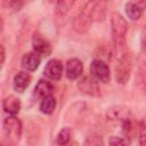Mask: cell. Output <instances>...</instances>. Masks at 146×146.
Listing matches in <instances>:
<instances>
[{"label":"cell","mask_w":146,"mask_h":146,"mask_svg":"<svg viewBox=\"0 0 146 146\" xmlns=\"http://www.w3.org/2000/svg\"><path fill=\"white\" fill-rule=\"evenodd\" d=\"M141 49H143L144 54L146 55V34L141 38Z\"/></svg>","instance_id":"cell-25"},{"label":"cell","mask_w":146,"mask_h":146,"mask_svg":"<svg viewBox=\"0 0 146 146\" xmlns=\"http://www.w3.org/2000/svg\"><path fill=\"white\" fill-rule=\"evenodd\" d=\"M75 0H56V6H55V15L59 18L65 17L71 8L73 7Z\"/></svg>","instance_id":"cell-16"},{"label":"cell","mask_w":146,"mask_h":146,"mask_svg":"<svg viewBox=\"0 0 146 146\" xmlns=\"http://www.w3.org/2000/svg\"><path fill=\"white\" fill-rule=\"evenodd\" d=\"M1 65H3L5 63V59H6V50H5V47L1 44Z\"/></svg>","instance_id":"cell-24"},{"label":"cell","mask_w":146,"mask_h":146,"mask_svg":"<svg viewBox=\"0 0 146 146\" xmlns=\"http://www.w3.org/2000/svg\"><path fill=\"white\" fill-rule=\"evenodd\" d=\"M78 88H79V90L81 92H83V94H86L88 96L98 97L100 95L98 82L91 74L82 76L78 82Z\"/></svg>","instance_id":"cell-6"},{"label":"cell","mask_w":146,"mask_h":146,"mask_svg":"<svg viewBox=\"0 0 146 146\" xmlns=\"http://www.w3.org/2000/svg\"><path fill=\"white\" fill-rule=\"evenodd\" d=\"M131 71H132V55L130 51H124L116 65H115V80L119 84H125L131 75Z\"/></svg>","instance_id":"cell-3"},{"label":"cell","mask_w":146,"mask_h":146,"mask_svg":"<svg viewBox=\"0 0 146 146\" xmlns=\"http://www.w3.org/2000/svg\"><path fill=\"white\" fill-rule=\"evenodd\" d=\"M39 108L43 114H47V115L52 114V112L56 108V98L52 96V94L48 95L41 99Z\"/></svg>","instance_id":"cell-17"},{"label":"cell","mask_w":146,"mask_h":146,"mask_svg":"<svg viewBox=\"0 0 146 146\" xmlns=\"http://www.w3.org/2000/svg\"><path fill=\"white\" fill-rule=\"evenodd\" d=\"M105 13L106 6L104 0H89L73 19V29L78 33H86L95 22L104 18Z\"/></svg>","instance_id":"cell-1"},{"label":"cell","mask_w":146,"mask_h":146,"mask_svg":"<svg viewBox=\"0 0 146 146\" xmlns=\"http://www.w3.org/2000/svg\"><path fill=\"white\" fill-rule=\"evenodd\" d=\"M40 63H41V56L35 51L26 52L22 58V66L27 72L35 71L39 67Z\"/></svg>","instance_id":"cell-9"},{"label":"cell","mask_w":146,"mask_h":146,"mask_svg":"<svg viewBox=\"0 0 146 146\" xmlns=\"http://www.w3.org/2000/svg\"><path fill=\"white\" fill-rule=\"evenodd\" d=\"M3 127V133L9 141L13 144H16L19 141L22 137V122L16 117V115H9L3 120L2 123Z\"/></svg>","instance_id":"cell-4"},{"label":"cell","mask_w":146,"mask_h":146,"mask_svg":"<svg viewBox=\"0 0 146 146\" xmlns=\"http://www.w3.org/2000/svg\"><path fill=\"white\" fill-rule=\"evenodd\" d=\"M83 73V64L78 58H71L66 62V70L65 74L66 78L70 80H75L80 78Z\"/></svg>","instance_id":"cell-8"},{"label":"cell","mask_w":146,"mask_h":146,"mask_svg":"<svg viewBox=\"0 0 146 146\" xmlns=\"http://www.w3.org/2000/svg\"><path fill=\"white\" fill-rule=\"evenodd\" d=\"M128 32V23L125 18L119 13H113L111 15V33L114 46L117 49H121L125 46Z\"/></svg>","instance_id":"cell-2"},{"label":"cell","mask_w":146,"mask_h":146,"mask_svg":"<svg viewBox=\"0 0 146 146\" xmlns=\"http://www.w3.org/2000/svg\"><path fill=\"white\" fill-rule=\"evenodd\" d=\"M144 7L137 5V3H133V2H127L125 6H124V10H125V14L128 16V18H130L131 21H138L141 16H143V13H144Z\"/></svg>","instance_id":"cell-15"},{"label":"cell","mask_w":146,"mask_h":146,"mask_svg":"<svg viewBox=\"0 0 146 146\" xmlns=\"http://www.w3.org/2000/svg\"><path fill=\"white\" fill-rule=\"evenodd\" d=\"M71 137H72V131L68 127H65L63 128L58 133H57V137H56V143L58 145H66L68 144V141L71 140Z\"/></svg>","instance_id":"cell-20"},{"label":"cell","mask_w":146,"mask_h":146,"mask_svg":"<svg viewBox=\"0 0 146 146\" xmlns=\"http://www.w3.org/2000/svg\"><path fill=\"white\" fill-rule=\"evenodd\" d=\"M52 84L48 81V80H39V82L36 83L35 88H34V91H33V96L38 99H42L43 97L48 96V95H51L52 94Z\"/></svg>","instance_id":"cell-13"},{"label":"cell","mask_w":146,"mask_h":146,"mask_svg":"<svg viewBox=\"0 0 146 146\" xmlns=\"http://www.w3.org/2000/svg\"><path fill=\"white\" fill-rule=\"evenodd\" d=\"M2 108L9 115H16L21 111V100L15 96H7L2 100Z\"/></svg>","instance_id":"cell-12"},{"label":"cell","mask_w":146,"mask_h":146,"mask_svg":"<svg viewBox=\"0 0 146 146\" xmlns=\"http://www.w3.org/2000/svg\"><path fill=\"white\" fill-rule=\"evenodd\" d=\"M138 79H139V83L140 86L144 88V90H146V55L144 54V56H141V58L139 59L138 63Z\"/></svg>","instance_id":"cell-19"},{"label":"cell","mask_w":146,"mask_h":146,"mask_svg":"<svg viewBox=\"0 0 146 146\" xmlns=\"http://www.w3.org/2000/svg\"><path fill=\"white\" fill-rule=\"evenodd\" d=\"M31 0H2V7L9 11H19Z\"/></svg>","instance_id":"cell-18"},{"label":"cell","mask_w":146,"mask_h":146,"mask_svg":"<svg viewBox=\"0 0 146 146\" xmlns=\"http://www.w3.org/2000/svg\"><path fill=\"white\" fill-rule=\"evenodd\" d=\"M43 74L50 79V80H59L63 75V64L58 59H50L47 62L44 68H43Z\"/></svg>","instance_id":"cell-7"},{"label":"cell","mask_w":146,"mask_h":146,"mask_svg":"<svg viewBox=\"0 0 146 146\" xmlns=\"http://www.w3.org/2000/svg\"><path fill=\"white\" fill-rule=\"evenodd\" d=\"M90 74L102 83H108L111 80V71L108 65L102 59H94L89 67Z\"/></svg>","instance_id":"cell-5"},{"label":"cell","mask_w":146,"mask_h":146,"mask_svg":"<svg viewBox=\"0 0 146 146\" xmlns=\"http://www.w3.org/2000/svg\"><path fill=\"white\" fill-rule=\"evenodd\" d=\"M32 47H33V51L39 54L41 57H47V56H49L51 54L50 43L47 40H44L43 38H41L40 35H34L33 36Z\"/></svg>","instance_id":"cell-10"},{"label":"cell","mask_w":146,"mask_h":146,"mask_svg":"<svg viewBox=\"0 0 146 146\" xmlns=\"http://www.w3.org/2000/svg\"><path fill=\"white\" fill-rule=\"evenodd\" d=\"M130 143H131V140L128 139V138H125L124 136H123V137L112 136V137H110V139H108V144H111V145H128V144H130Z\"/></svg>","instance_id":"cell-22"},{"label":"cell","mask_w":146,"mask_h":146,"mask_svg":"<svg viewBox=\"0 0 146 146\" xmlns=\"http://www.w3.org/2000/svg\"><path fill=\"white\" fill-rule=\"evenodd\" d=\"M106 115H107V119L111 120V121H120V122H122L125 117H128L129 115H131V112L127 107H123V106H114V107L108 108Z\"/></svg>","instance_id":"cell-14"},{"label":"cell","mask_w":146,"mask_h":146,"mask_svg":"<svg viewBox=\"0 0 146 146\" xmlns=\"http://www.w3.org/2000/svg\"><path fill=\"white\" fill-rule=\"evenodd\" d=\"M139 144L140 145H146V116L139 121Z\"/></svg>","instance_id":"cell-21"},{"label":"cell","mask_w":146,"mask_h":146,"mask_svg":"<svg viewBox=\"0 0 146 146\" xmlns=\"http://www.w3.org/2000/svg\"><path fill=\"white\" fill-rule=\"evenodd\" d=\"M31 83V75L24 71L18 72L13 80V87L16 92H24Z\"/></svg>","instance_id":"cell-11"},{"label":"cell","mask_w":146,"mask_h":146,"mask_svg":"<svg viewBox=\"0 0 146 146\" xmlns=\"http://www.w3.org/2000/svg\"><path fill=\"white\" fill-rule=\"evenodd\" d=\"M130 2H133V3H137V5H139V6H141V7H146V0H129Z\"/></svg>","instance_id":"cell-23"}]
</instances>
